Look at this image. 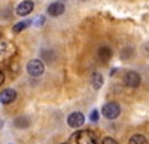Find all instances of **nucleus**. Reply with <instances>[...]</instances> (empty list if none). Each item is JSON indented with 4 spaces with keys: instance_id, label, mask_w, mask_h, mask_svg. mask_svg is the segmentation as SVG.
I'll use <instances>...</instances> for the list:
<instances>
[{
    "instance_id": "obj_1",
    "label": "nucleus",
    "mask_w": 149,
    "mask_h": 144,
    "mask_svg": "<svg viewBox=\"0 0 149 144\" xmlns=\"http://www.w3.org/2000/svg\"><path fill=\"white\" fill-rule=\"evenodd\" d=\"M76 144H95V137L91 131H79L72 137Z\"/></svg>"
},
{
    "instance_id": "obj_2",
    "label": "nucleus",
    "mask_w": 149,
    "mask_h": 144,
    "mask_svg": "<svg viewBox=\"0 0 149 144\" xmlns=\"http://www.w3.org/2000/svg\"><path fill=\"white\" fill-rule=\"evenodd\" d=\"M102 113H103V116H104L106 119L113 120V119H116V117L119 116L121 107H119V104H116V102H107V104L103 107Z\"/></svg>"
},
{
    "instance_id": "obj_3",
    "label": "nucleus",
    "mask_w": 149,
    "mask_h": 144,
    "mask_svg": "<svg viewBox=\"0 0 149 144\" xmlns=\"http://www.w3.org/2000/svg\"><path fill=\"white\" fill-rule=\"evenodd\" d=\"M27 72L31 77H40L45 72V66L42 63V60H39V59L30 60V62L27 63Z\"/></svg>"
},
{
    "instance_id": "obj_4",
    "label": "nucleus",
    "mask_w": 149,
    "mask_h": 144,
    "mask_svg": "<svg viewBox=\"0 0 149 144\" xmlns=\"http://www.w3.org/2000/svg\"><path fill=\"white\" fill-rule=\"evenodd\" d=\"M140 75L137 74L136 71H128L125 75H124V83H125V86L130 87V89H136V87H139L140 86Z\"/></svg>"
},
{
    "instance_id": "obj_5",
    "label": "nucleus",
    "mask_w": 149,
    "mask_h": 144,
    "mask_svg": "<svg viewBox=\"0 0 149 144\" xmlns=\"http://www.w3.org/2000/svg\"><path fill=\"white\" fill-rule=\"evenodd\" d=\"M84 122H85V116H84L82 113H79V111L72 113V114L67 117V125H69L70 128H81V126L84 125Z\"/></svg>"
},
{
    "instance_id": "obj_6",
    "label": "nucleus",
    "mask_w": 149,
    "mask_h": 144,
    "mask_svg": "<svg viewBox=\"0 0 149 144\" xmlns=\"http://www.w3.org/2000/svg\"><path fill=\"white\" fill-rule=\"evenodd\" d=\"M33 8H34V5H33L31 0H24V2H21V3L17 6V14L21 15V17L29 15L30 12L33 11Z\"/></svg>"
},
{
    "instance_id": "obj_7",
    "label": "nucleus",
    "mask_w": 149,
    "mask_h": 144,
    "mask_svg": "<svg viewBox=\"0 0 149 144\" xmlns=\"http://www.w3.org/2000/svg\"><path fill=\"white\" fill-rule=\"evenodd\" d=\"M15 98H17V92L12 89H6L0 93V102L2 104H10L15 101Z\"/></svg>"
},
{
    "instance_id": "obj_8",
    "label": "nucleus",
    "mask_w": 149,
    "mask_h": 144,
    "mask_svg": "<svg viewBox=\"0 0 149 144\" xmlns=\"http://www.w3.org/2000/svg\"><path fill=\"white\" fill-rule=\"evenodd\" d=\"M64 12V5L61 2H55V3H51L48 6V14L52 15V17H58Z\"/></svg>"
},
{
    "instance_id": "obj_9",
    "label": "nucleus",
    "mask_w": 149,
    "mask_h": 144,
    "mask_svg": "<svg viewBox=\"0 0 149 144\" xmlns=\"http://www.w3.org/2000/svg\"><path fill=\"white\" fill-rule=\"evenodd\" d=\"M97 57H98V60L100 62H107V60L112 57V50L109 47H100L98 48V51H97Z\"/></svg>"
},
{
    "instance_id": "obj_10",
    "label": "nucleus",
    "mask_w": 149,
    "mask_h": 144,
    "mask_svg": "<svg viewBox=\"0 0 149 144\" xmlns=\"http://www.w3.org/2000/svg\"><path fill=\"white\" fill-rule=\"evenodd\" d=\"M91 84L94 89H100L103 86V75L100 72H94L93 77H91Z\"/></svg>"
},
{
    "instance_id": "obj_11",
    "label": "nucleus",
    "mask_w": 149,
    "mask_h": 144,
    "mask_svg": "<svg viewBox=\"0 0 149 144\" xmlns=\"http://www.w3.org/2000/svg\"><path fill=\"white\" fill-rule=\"evenodd\" d=\"M128 144H149L148 143V138L145 135H140V134H136L130 138Z\"/></svg>"
},
{
    "instance_id": "obj_12",
    "label": "nucleus",
    "mask_w": 149,
    "mask_h": 144,
    "mask_svg": "<svg viewBox=\"0 0 149 144\" xmlns=\"http://www.w3.org/2000/svg\"><path fill=\"white\" fill-rule=\"evenodd\" d=\"M30 24H31V21H30V20H26V21H19V23H17V24H15V26H14V29H12V30H14V33H19L21 30L27 29V27L30 26Z\"/></svg>"
},
{
    "instance_id": "obj_13",
    "label": "nucleus",
    "mask_w": 149,
    "mask_h": 144,
    "mask_svg": "<svg viewBox=\"0 0 149 144\" xmlns=\"http://www.w3.org/2000/svg\"><path fill=\"white\" fill-rule=\"evenodd\" d=\"M90 119H91V122H97V120H98V111L93 110L91 114H90Z\"/></svg>"
},
{
    "instance_id": "obj_14",
    "label": "nucleus",
    "mask_w": 149,
    "mask_h": 144,
    "mask_svg": "<svg viewBox=\"0 0 149 144\" xmlns=\"http://www.w3.org/2000/svg\"><path fill=\"white\" fill-rule=\"evenodd\" d=\"M102 144H118V143H116L113 138H109V137H107V138H104V140H103V143H102Z\"/></svg>"
},
{
    "instance_id": "obj_15",
    "label": "nucleus",
    "mask_w": 149,
    "mask_h": 144,
    "mask_svg": "<svg viewBox=\"0 0 149 144\" xmlns=\"http://www.w3.org/2000/svg\"><path fill=\"white\" fill-rule=\"evenodd\" d=\"M43 21H45V18L43 17H39L36 20V26H40V24H43Z\"/></svg>"
},
{
    "instance_id": "obj_16",
    "label": "nucleus",
    "mask_w": 149,
    "mask_h": 144,
    "mask_svg": "<svg viewBox=\"0 0 149 144\" xmlns=\"http://www.w3.org/2000/svg\"><path fill=\"white\" fill-rule=\"evenodd\" d=\"M3 81H5V74H3L2 71H0V86L3 84Z\"/></svg>"
},
{
    "instance_id": "obj_17",
    "label": "nucleus",
    "mask_w": 149,
    "mask_h": 144,
    "mask_svg": "<svg viewBox=\"0 0 149 144\" xmlns=\"http://www.w3.org/2000/svg\"><path fill=\"white\" fill-rule=\"evenodd\" d=\"M64 144H70V143H64Z\"/></svg>"
}]
</instances>
